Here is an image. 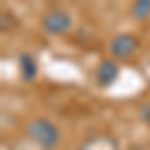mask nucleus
I'll return each instance as SVG.
<instances>
[{"label":"nucleus","mask_w":150,"mask_h":150,"mask_svg":"<svg viewBox=\"0 0 150 150\" xmlns=\"http://www.w3.org/2000/svg\"><path fill=\"white\" fill-rule=\"evenodd\" d=\"M72 26H74V18L64 8H50L40 18V28L48 36H64L72 30Z\"/></svg>","instance_id":"f03ea898"},{"label":"nucleus","mask_w":150,"mask_h":150,"mask_svg":"<svg viewBox=\"0 0 150 150\" xmlns=\"http://www.w3.org/2000/svg\"><path fill=\"white\" fill-rule=\"evenodd\" d=\"M120 76V66H118V60L116 58H106V60H100L98 66L94 70V80L100 88H108L112 86Z\"/></svg>","instance_id":"20e7f679"},{"label":"nucleus","mask_w":150,"mask_h":150,"mask_svg":"<svg viewBox=\"0 0 150 150\" xmlns=\"http://www.w3.org/2000/svg\"><path fill=\"white\" fill-rule=\"evenodd\" d=\"M138 114H140V118L146 122L150 126V102H144V104H140V108H138Z\"/></svg>","instance_id":"6e6552de"},{"label":"nucleus","mask_w":150,"mask_h":150,"mask_svg":"<svg viewBox=\"0 0 150 150\" xmlns=\"http://www.w3.org/2000/svg\"><path fill=\"white\" fill-rule=\"evenodd\" d=\"M26 138L40 150H54L58 148L62 134H60V128L50 118L38 116L26 124Z\"/></svg>","instance_id":"f257e3e1"},{"label":"nucleus","mask_w":150,"mask_h":150,"mask_svg":"<svg viewBox=\"0 0 150 150\" xmlns=\"http://www.w3.org/2000/svg\"><path fill=\"white\" fill-rule=\"evenodd\" d=\"M18 72L24 82H34L38 76V60L30 52H22L18 56Z\"/></svg>","instance_id":"423d86ee"},{"label":"nucleus","mask_w":150,"mask_h":150,"mask_svg":"<svg viewBox=\"0 0 150 150\" xmlns=\"http://www.w3.org/2000/svg\"><path fill=\"white\" fill-rule=\"evenodd\" d=\"M138 48H140V38L132 32H120L108 44L110 56L116 60H130L138 52Z\"/></svg>","instance_id":"7ed1b4c3"},{"label":"nucleus","mask_w":150,"mask_h":150,"mask_svg":"<svg viewBox=\"0 0 150 150\" xmlns=\"http://www.w3.org/2000/svg\"><path fill=\"white\" fill-rule=\"evenodd\" d=\"M130 16L136 22H144L150 18V0H132L130 4Z\"/></svg>","instance_id":"0eeeda50"},{"label":"nucleus","mask_w":150,"mask_h":150,"mask_svg":"<svg viewBox=\"0 0 150 150\" xmlns=\"http://www.w3.org/2000/svg\"><path fill=\"white\" fill-rule=\"evenodd\" d=\"M78 150H120L118 140L104 132H94L80 142Z\"/></svg>","instance_id":"39448f33"}]
</instances>
